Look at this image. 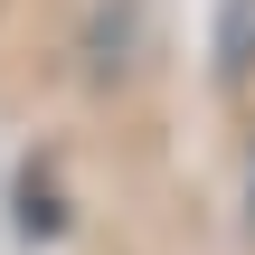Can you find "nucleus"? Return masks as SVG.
Here are the masks:
<instances>
[{"mask_svg": "<svg viewBox=\"0 0 255 255\" xmlns=\"http://www.w3.org/2000/svg\"><path fill=\"white\" fill-rule=\"evenodd\" d=\"M85 76L95 85H123V76H142V57H151V0H85Z\"/></svg>", "mask_w": 255, "mask_h": 255, "instance_id": "obj_1", "label": "nucleus"}]
</instances>
